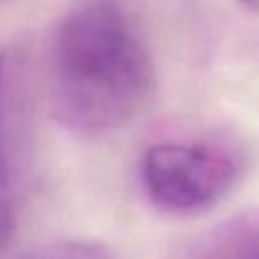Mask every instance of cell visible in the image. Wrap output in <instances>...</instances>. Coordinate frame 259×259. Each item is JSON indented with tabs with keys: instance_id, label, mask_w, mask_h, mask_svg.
<instances>
[{
	"instance_id": "obj_7",
	"label": "cell",
	"mask_w": 259,
	"mask_h": 259,
	"mask_svg": "<svg viewBox=\"0 0 259 259\" xmlns=\"http://www.w3.org/2000/svg\"><path fill=\"white\" fill-rule=\"evenodd\" d=\"M239 6L249 8V10H259V0H235Z\"/></svg>"
},
{
	"instance_id": "obj_4",
	"label": "cell",
	"mask_w": 259,
	"mask_h": 259,
	"mask_svg": "<svg viewBox=\"0 0 259 259\" xmlns=\"http://www.w3.org/2000/svg\"><path fill=\"white\" fill-rule=\"evenodd\" d=\"M4 83L0 79V253L4 251L16 223V198L4 138Z\"/></svg>"
},
{
	"instance_id": "obj_2",
	"label": "cell",
	"mask_w": 259,
	"mask_h": 259,
	"mask_svg": "<svg viewBox=\"0 0 259 259\" xmlns=\"http://www.w3.org/2000/svg\"><path fill=\"white\" fill-rule=\"evenodd\" d=\"M243 164L233 150L210 142H158L140 162L150 202L170 214H200L237 184Z\"/></svg>"
},
{
	"instance_id": "obj_3",
	"label": "cell",
	"mask_w": 259,
	"mask_h": 259,
	"mask_svg": "<svg viewBox=\"0 0 259 259\" xmlns=\"http://www.w3.org/2000/svg\"><path fill=\"white\" fill-rule=\"evenodd\" d=\"M14 259H117V255L95 241L59 239L34 245Z\"/></svg>"
},
{
	"instance_id": "obj_6",
	"label": "cell",
	"mask_w": 259,
	"mask_h": 259,
	"mask_svg": "<svg viewBox=\"0 0 259 259\" xmlns=\"http://www.w3.org/2000/svg\"><path fill=\"white\" fill-rule=\"evenodd\" d=\"M190 259H241L227 239L225 231L219 227L212 235H208L190 255Z\"/></svg>"
},
{
	"instance_id": "obj_5",
	"label": "cell",
	"mask_w": 259,
	"mask_h": 259,
	"mask_svg": "<svg viewBox=\"0 0 259 259\" xmlns=\"http://www.w3.org/2000/svg\"><path fill=\"white\" fill-rule=\"evenodd\" d=\"M223 231L241 259H259V210L225 223Z\"/></svg>"
},
{
	"instance_id": "obj_1",
	"label": "cell",
	"mask_w": 259,
	"mask_h": 259,
	"mask_svg": "<svg viewBox=\"0 0 259 259\" xmlns=\"http://www.w3.org/2000/svg\"><path fill=\"white\" fill-rule=\"evenodd\" d=\"M154 91V63L123 0H73L51 42V115L73 132H109L140 117Z\"/></svg>"
}]
</instances>
